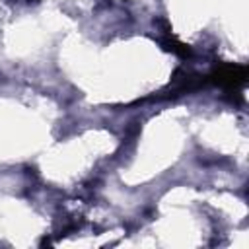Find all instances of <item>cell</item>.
<instances>
[{"mask_svg":"<svg viewBox=\"0 0 249 249\" xmlns=\"http://www.w3.org/2000/svg\"><path fill=\"white\" fill-rule=\"evenodd\" d=\"M206 82L216 84L226 91H237L247 82V68L243 64L222 62L206 76Z\"/></svg>","mask_w":249,"mask_h":249,"instance_id":"cell-1","label":"cell"},{"mask_svg":"<svg viewBox=\"0 0 249 249\" xmlns=\"http://www.w3.org/2000/svg\"><path fill=\"white\" fill-rule=\"evenodd\" d=\"M161 45L167 49V51H171L173 54H177V56H181V58H189L191 56V49L185 45V43H181L169 29H165L163 31V39H161Z\"/></svg>","mask_w":249,"mask_h":249,"instance_id":"cell-2","label":"cell"}]
</instances>
